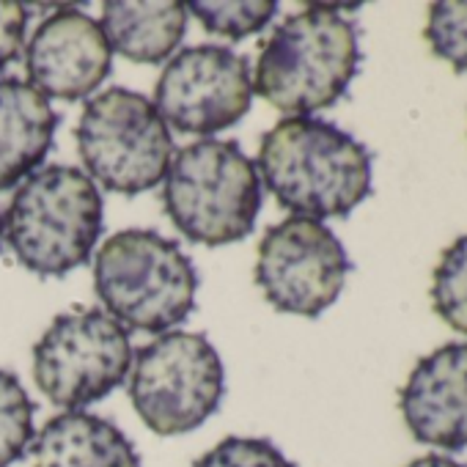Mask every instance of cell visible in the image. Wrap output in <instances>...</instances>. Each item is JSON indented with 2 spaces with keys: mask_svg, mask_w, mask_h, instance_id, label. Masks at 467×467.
<instances>
[{
  "mask_svg": "<svg viewBox=\"0 0 467 467\" xmlns=\"http://www.w3.org/2000/svg\"><path fill=\"white\" fill-rule=\"evenodd\" d=\"M256 171L275 201L297 217H347L371 195V151L341 127L289 116L259 146Z\"/></svg>",
  "mask_w": 467,
  "mask_h": 467,
  "instance_id": "obj_1",
  "label": "cell"
},
{
  "mask_svg": "<svg viewBox=\"0 0 467 467\" xmlns=\"http://www.w3.org/2000/svg\"><path fill=\"white\" fill-rule=\"evenodd\" d=\"M360 58L358 26L336 6H308L262 45L254 91L284 113L311 116L347 94Z\"/></svg>",
  "mask_w": 467,
  "mask_h": 467,
  "instance_id": "obj_2",
  "label": "cell"
},
{
  "mask_svg": "<svg viewBox=\"0 0 467 467\" xmlns=\"http://www.w3.org/2000/svg\"><path fill=\"white\" fill-rule=\"evenodd\" d=\"M99 234L102 195L94 179L72 165L34 171L4 220V237L17 262L42 278H61L86 265Z\"/></svg>",
  "mask_w": 467,
  "mask_h": 467,
  "instance_id": "obj_3",
  "label": "cell"
},
{
  "mask_svg": "<svg viewBox=\"0 0 467 467\" xmlns=\"http://www.w3.org/2000/svg\"><path fill=\"white\" fill-rule=\"evenodd\" d=\"M162 206L190 243L206 248L240 243L262 212L256 162L237 140H195L171 157Z\"/></svg>",
  "mask_w": 467,
  "mask_h": 467,
  "instance_id": "obj_4",
  "label": "cell"
},
{
  "mask_svg": "<svg viewBox=\"0 0 467 467\" xmlns=\"http://www.w3.org/2000/svg\"><path fill=\"white\" fill-rule=\"evenodd\" d=\"M94 289L116 322L162 333L192 314L198 273L179 243L149 228H127L99 248Z\"/></svg>",
  "mask_w": 467,
  "mask_h": 467,
  "instance_id": "obj_5",
  "label": "cell"
},
{
  "mask_svg": "<svg viewBox=\"0 0 467 467\" xmlns=\"http://www.w3.org/2000/svg\"><path fill=\"white\" fill-rule=\"evenodd\" d=\"M225 371L203 333H162L138 349L130 401L160 437L198 429L223 401Z\"/></svg>",
  "mask_w": 467,
  "mask_h": 467,
  "instance_id": "obj_6",
  "label": "cell"
},
{
  "mask_svg": "<svg viewBox=\"0 0 467 467\" xmlns=\"http://www.w3.org/2000/svg\"><path fill=\"white\" fill-rule=\"evenodd\" d=\"M75 138L91 176L121 195L157 187L173 157V138L154 102L121 86L86 105Z\"/></svg>",
  "mask_w": 467,
  "mask_h": 467,
  "instance_id": "obj_7",
  "label": "cell"
},
{
  "mask_svg": "<svg viewBox=\"0 0 467 467\" xmlns=\"http://www.w3.org/2000/svg\"><path fill=\"white\" fill-rule=\"evenodd\" d=\"M132 368V344L121 322L99 308L58 314L34 344L36 388L64 410L105 399Z\"/></svg>",
  "mask_w": 467,
  "mask_h": 467,
  "instance_id": "obj_8",
  "label": "cell"
},
{
  "mask_svg": "<svg viewBox=\"0 0 467 467\" xmlns=\"http://www.w3.org/2000/svg\"><path fill=\"white\" fill-rule=\"evenodd\" d=\"M352 262L336 234L311 217H286L265 231L256 284L281 314L317 319L344 292Z\"/></svg>",
  "mask_w": 467,
  "mask_h": 467,
  "instance_id": "obj_9",
  "label": "cell"
},
{
  "mask_svg": "<svg viewBox=\"0 0 467 467\" xmlns=\"http://www.w3.org/2000/svg\"><path fill=\"white\" fill-rule=\"evenodd\" d=\"M254 99L248 58L220 45L179 50L154 86V108L184 135H214L245 119Z\"/></svg>",
  "mask_w": 467,
  "mask_h": 467,
  "instance_id": "obj_10",
  "label": "cell"
},
{
  "mask_svg": "<svg viewBox=\"0 0 467 467\" xmlns=\"http://www.w3.org/2000/svg\"><path fill=\"white\" fill-rule=\"evenodd\" d=\"M26 69L31 86L45 97L78 102L108 80L113 50L99 23L78 9H61L28 39Z\"/></svg>",
  "mask_w": 467,
  "mask_h": 467,
  "instance_id": "obj_11",
  "label": "cell"
},
{
  "mask_svg": "<svg viewBox=\"0 0 467 467\" xmlns=\"http://www.w3.org/2000/svg\"><path fill=\"white\" fill-rule=\"evenodd\" d=\"M410 434L431 448H467V341L423 355L399 390Z\"/></svg>",
  "mask_w": 467,
  "mask_h": 467,
  "instance_id": "obj_12",
  "label": "cell"
},
{
  "mask_svg": "<svg viewBox=\"0 0 467 467\" xmlns=\"http://www.w3.org/2000/svg\"><path fill=\"white\" fill-rule=\"evenodd\" d=\"M58 113L20 78H0V190L31 176L53 149Z\"/></svg>",
  "mask_w": 467,
  "mask_h": 467,
  "instance_id": "obj_13",
  "label": "cell"
},
{
  "mask_svg": "<svg viewBox=\"0 0 467 467\" xmlns=\"http://www.w3.org/2000/svg\"><path fill=\"white\" fill-rule=\"evenodd\" d=\"M34 467H140L130 437L102 415L67 410L31 442Z\"/></svg>",
  "mask_w": 467,
  "mask_h": 467,
  "instance_id": "obj_14",
  "label": "cell"
},
{
  "mask_svg": "<svg viewBox=\"0 0 467 467\" xmlns=\"http://www.w3.org/2000/svg\"><path fill=\"white\" fill-rule=\"evenodd\" d=\"M99 28L110 50L121 58L135 64H160L184 39L187 6L173 0H157V4L108 0L102 6Z\"/></svg>",
  "mask_w": 467,
  "mask_h": 467,
  "instance_id": "obj_15",
  "label": "cell"
},
{
  "mask_svg": "<svg viewBox=\"0 0 467 467\" xmlns=\"http://www.w3.org/2000/svg\"><path fill=\"white\" fill-rule=\"evenodd\" d=\"M187 12L195 15L209 34L240 42L262 34L275 17L278 4L275 0H192L187 4Z\"/></svg>",
  "mask_w": 467,
  "mask_h": 467,
  "instance_id": "obj_16",
  "label": "cell"
},
{
  "mask_svg": "<svg viewBox=\"0 0 467 467\" xmlns=\"http://www.w3.org/2000/svg\"><path fill=\"white\" fill-rule=\"evenodd\" d=\"M431 306L448 327L467 336V234L442 251L434 267Z\"/></svg>",
  "mask_w": 467,
  "mask_h": 467,
  "instance_id": "obj_17",
  "label": "cell"
},
{
  "mask_svg": "<svg viewBox=\"0 0 467 467\" xmlns=\"http://www.w3.org/2000/svg\"><path fill=\"white\" fill-rule=\"evenodd\" d=\"M34 442V401L17 374L0 368V467L20 462Z\"/></svg>",
  "mask_w": 467,
  "mask_h": 467,
  "instance_id": "obj_18",
  "label": "cell"
},
{
  "mask_svg": "<svg viewBox=\"0 0 467 467\" xmlns=\"http://www.w3.org/2000/svg\"><path fill=\"white\" fill-rule=\"evenodd\" d=\"M423 36L437 58L448 61L456 72H467V0L431 4Z\"/></svg>",
  "mask_w": 467,
  "mask_h": 467,
  "instance_id": "obj_19",
  "label": "cell"
},
{
  "mask_svg": "<svg viewBox=\"0 0 467 467\" xmlns=\"http://www.w3.org/2000/svg\"><path fill=\"white\" fill-rule=\"evenodd\" d=\"M192 467H297L265 437H225Z\"/></svg>",
  "mask_w": 467,
  "mask_h": 467,
  "instance_id": "obj_20",
  "label": "cell"
},
{
  "mask_svg": "<svg viewBox=\"0 0 467 467\" xmlns=\"http://www.w3.org/2000/svg\"><path fill=\"white\" fill-rule=\"evenodd\" d=\"M28 9L17 0H0V69L9 67L26 42Z\"/></svg>",
  "mask_w": 467,
  "mask_h": 467,
  "instance_id": "obj_21",
  "label": "cell"
},
{
  "mask_svg": "<svg viewBox=\"0 0 467 467\" xmlns=\"http://www.w3.org/2000/svg\"><path fill=\"white\" fill-rule=\"evenodd\" d=\"M404 467H467V464L464 462H456L453 456H445V453H426V456L412 459Z\"/></svg>",
  "mask_w": 467,
  "mask_h": 467,
  "instance_id": "obj_22",
  "label": "cell"
},
{
  "mask_svg": "<svg viewBox=\"0 0 467 467\" xmlns=\"http://www.w3.org/2000/svg\"><path fill=\"white\" fill-rule=\"evenodd\" d=\"M0 248H4V217H0Z\"/></svg>",
  "mask_w": 467,
  "mask_h": 467,
  "instance_id": "obj_23",
  "label": "cell"
}]
</instances>
